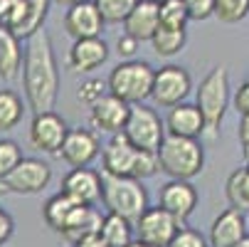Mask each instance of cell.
<instances>
[{
	"instance_id": "cb8c5ba5",
	"label": "cell",
	"mask_w": 249,
	"mask_h": 247,
	"mask_svg": "<svg viewBox=\"0 0 249 247\" xmlns=\"http://www.w3.org/2000/svg\"><path fill=\"white\" fill-rule=\"evenodd\" d=\"M99 235L104 237V242L109 245V247H128L136 240V225L131 220L121 218V215L106 213Z\"/></svg>"
},
{
	"instance_id": "f35d334b",
	"label": "cell",
	"mask_w": 249,
	"mask_h": 247,
	"mask_svg": "<svg viewBox=\"0 0 249 247\" xmlns=\"http://www.w3.org/2000/svg\"><path fill=\"white\" fill-rule=\"evenodd\" d=\"M237 138H239V149H242L244 158H249V114H247V116H239Z\"/></svg>"
},
{
	"instance_id": "8992f818",
	"label": "cell",
	"mask_w": 249,
	"mask_h": 247,
	"mask_svg": "<svg viewBox=\"0 0 249 247\" xmlns=\"http://www.w3.org/2000/svg\"><path fill=\"white\" fill-rule=\"evenodd\" d=\"M126 138L141 151H151L158 153L163 138L168 136L165 131V121L156 114V109L146 107V104H133L126 129H124Z\"/></svg>"
},
{
	"instance_id": "5b68a950",
	"label": "cell",
	"mask_w": 249,
	"mask_h": 247,
	"mask_svg": "<svg viewBox=\"0 0 249 247\" xmlns=\"http://www.w3.org/2000/svg\"><path fill=\"white\" fill-rule=\"evenodd\" d=\"M153 79H156V69L143 62V59H124L119 62L106 84H109V92L119 99H124L126 104H143L151 92H153Z\"/></svg>"
},
{
	"instance_id": "52a82bcc",
	"label": "cell",
	"mask_w": 249,
	"mask_h": 247,
	"mask_svg": "<svg viewBox=\"0 0 249 247\" xmlns=\"http://www.w3.org/2000/svg\"><path fill=\"white\" fill-rule=\"evenodd\" d=\"M193 92V77L185 67L180 64H165L156 69L153 79V92L151 99L163 109H173L178 104H183Z\"/></svg>"
},
{
	"instance_id": "6da1fadb",
	"label": "cell",
	"mask_w": 249,
	"mask_h": 247,
	"mask_svg": "<svg viewBox=\"0 0 249 247\" xmlns=\"http://www.w3.org/2000/svg\"><path fill=\"white\" fill-rule=\"evenodd\" d=\"M22 87L27 96V107L35 114L54 112V104L59 99V67L52 38L45 27L35 32L30 40H25Z\"/></svg>"
},
{
	"instance_id": "7dc6e473",
	"label": "cell",
	"mask_w": 249,
	"mask_h": 247,
	"mask_svg": "<svg viewBox=\"0 0 249 247\" xmlns=\"http://www.w3.org/2000/svg\"><path fill=\"white\" fill-rule=\"evenodd\" d=\"M247 223H249V220H247Z\"/></svg>"
},
{
	"instance_id": "7bdbcfd3",
	"label": "cell",
	"mask_w": 249,
	"mask_h": 247,
	"mask_svg": "<svg viewBox=\"0 0 249 247\" xmlns=\"http://www.w3.org/2000/svg\"><path fill=\"white\" fill-rule=\"evenodd\" d=\"M234 247H249V235H247V237H244L239 245H234Z\"/></svg>"
},
{
	"instance_id": "44dd1931",
	"label": "cell",
	"mask_w": 249,
	"mask_h": 247,
	"mask_svg": "<svg viewBox=\"0 0 249 247\" xmlns=\"http://www.w3.org/2000/svg\"><path fill=\"white\" fill-rule=\"evenodd\" d=\"M22 40L8 27L0 25V79L5 82H15L22 75Z\"/></svg>"
},
{
	"instance_id": "d590c367",
	"label": "cell",
	"mask_w": 249,
	"mask_h": 247,
	"mask_svg": "<svg viewBox=\"0 0 249 247\" xmlns=\"http://www.w3.org/2000/svg\"><path fill=\"white\" fill-rule=\"evenodd\" d=\"M183 3L188 8L190 20H195V22H202L215 15V0H183Z\"/></svg>"
},
{
	"instance_id": "d6986e66",
	"label": "cell",
	"mask_w": 249,
	"mask_h": 247,
	"mask_svg": "<svg viewBox=\"0 0 249 247\" xmlns=\"http://www.w3.org/2000/svg\"><path fill=\"white\" fill-rule=\"evenodd\" d=\"M165 131L170 136H183V138H200L205 136V119L197 109V104H178L168 109L165 116Z\"/></svg>"
},
{
	"instance_id": "9a60e30c",
	"label": "cell",
	"mask_w": 249,
	"mask_h": 247,
	"mask_svg": "<svg viewBox=\"0 0 249 247\" xmlns=\"http://www.w3.org/2000/svg\"><path fill=\"white\" fill-rule=\"evenodd\" d=\"M128 114H131V104H126L124 99H119L109 92L101 101H96L89 109V124H91L94 131L116 136L126 129Z\"/></svg>"
},
{
	"instance_id": "d4e9b609",
	"label": "cell",
	"mask_w": 249,
	"mask_h": 247,
	"mask_svg": "<svg viewBox=\"0 0 249 247\" xmlns=\"http://www.w3.org/2000/svg\"><path fill=\"white\" fill-rule=\"evenodd\" d=\"M185 42H188V32L183 27H165V25H160L156 30L153 40H151L153 52L158 57H175V55H180Z\"/></svg>"
},
{
	"instance_id": "e575fe53",
	"label": "cell",
	"mask_w": 249,
	"mask_h": 247,
	"mask_svg": "<svg viewBox=\"0 0 249 247\" xmlns=\"http://www.w3.org/2000/svg\"><path fill=\"white\" fill-rule=\"evenodd\" d=\"M168 247H210V242H207V237L200 235L197 230L183 225L180 230H178V235L173 237V242H170Z\"/></svg>"
},
{
	"instance_id": "ba28073f",
	"label": "cell",
	"mask_w": 249,
	"mask_h": 247,
	"mask_svg": "<svg viewBox=\"0 0 249 247\" xmlns=\"http://www.w3.org/2000/svg\"><path fill=\"white\" fill-rule=\"evenodd\" d=\"M52 181V168L50 163L40 158H22L3 181V190L18 193V195H35L42 193Z\"/></svg>"
},
{
	"instance_id": "1f68e13d",
	"label": "cell",
	"mask_w": 249,
	"mask_h": 247,
	"mask_svg": "<svg viewBox=\"0 0 249 247\" xmlns=\"http://www.w3.org/2000/svg\"><path fill=\"white\" fill-rule=\"evenodd\" d=\"M188 20H190V15H188V8H185L183 0H168V3L160 5V25L185 30Z\"/></svg>"
},
{
	"instance_id": "d6a6232c",
	"label": "cell",
	"mask_w": 249,
	"mask_h": 247,
	"mask_svg": "<svg viewBox=\"0 0 249 247\" xmlns=\"http://www.w3.org/2000/svg\"><path fill=\"white\" fill-rule=\"evenodd\" d=\"M106 94H109V84L101 79H87L77 87V101L84 104V107H94L96 101H101Z\"/></svg>"
},
{
	"instance_id": "b9f144b4",
	"label": "cell",
	"mask_w": 249,
	"mask_h": 247,
	"mask_svg": "<svg viewBox=\"0 0 249 247\" xmlns=\"http://www.w3.org/2000/svg\"><path fill=\"white\" fill-rule=\"evenodd\" d=\"M54 3H59V5H67V8H72V5H79V3H87V0H54Z\"/></svg>"
},
{
	"instance_id": "2e32d148",
	"label": "cell",
	"mask_w": 249,
	"mask_h": 247,
	"mask_svg": "<svg viewBox=\"0 0 249 247\" xmlns=\"http://www.w3.org/2000/svg\"><path fill=\"white\" fill-rule=\"evenodd\" d=\"M249 235V223L242 210L225 208L210 225V247H234Z\"/></svg>"
},
{
	"instance_id": "30bf717a",
	"label": "cell",
	"mask_w": 249,
	"mask_h": 247,
	"mask_svg": "<svg viewBox=\"0 0 249 247\" xmlns=\"http://www.w3.org/2000/svg\"><path fill=\"white\" fill-rule=\"evenodd\" d=\"M180 228L183 223H178L168 210H163L160 205H153L136 223V240L148 247H168Z\"/></svg>"
},
{
	"instance_id": "ffe728a7",
	"label": "cell",
	"mask_w": 249,
	"mask_h": 247,
	"mask_svg": "<svg viewBox=\"0 0 249 247\" xmlns=\"http://www.w3.org/2000/svg\"><path fill=\"white\" fill-rule=\"evenodd\" d=\"M158 27H160V5L153 3V0H141L124 22V32L136 38L138 42H146V40L151 42Z\"/></svg>"
},
{
	"instance_id": "7c38bea8",
	"label": "cell",
	"mask_w": 249,
	"mask_h": 247,
	"mask_svg": "<svg viewBox=\"0 0 249 247\" xmlns=\"http://www.w3.org/2000/svg\"><path fill=\"white\" fill-rule=\"evenodd\" d=\"M197 203H200V195H197V188L190 181H168L158 190V205L163 210H168V213L183 225L195 213Z\"/></svg>"
},
{
	"instance_id": "4316f807",
	"label": "cell",
	"mask_w": 249,
	"mask_h": 247,
	"mask_svg": "<svg viewBox=\"0 0 249 247\" xmlns=\"http://www.w3.org/2000/svg\"><path fill=\"white\" fill-rule=\"evenodd\" d=\"M50 3H52V0H27V10H25L22 25L15 30V35L20 40H30L35 32L42 30L47 10H50Z\"/></svg>"
},
{
	"instance_id": "603a6c76",
	"label": "cell",
	"mask_w": 249,
	"mask_h": 247,
	"mask_svg": "<svg viewBox=\"0 0 249 247\" xmlns=\"http://www.w3.org/2000/svg\"><path fill=\"white\" fill-rule=\"evenodd\" d=\"M79 205L69 198V195H64L62 190L59 193H54L47 203H45V208H42V218H45V223H47V228H52L54 232H64V228H67V223H69V218H72V213L77 210Z\"/></svg>"
},
{
	"instance_id": "4fadbf2b",
	"label": "cell",
	"mask_w": 249,
	"mask_h": 247,
	"mask_svg": "<svg viewBox=\"0 0 249 247\" xmlns=\"http://www.w3.org/2000/svg\"><path fill=\"white\" fill-rule=\"evenodd\" d=\"M101 153V144H99V136L91 129H69L64 144H62V161L72 168H87L91 166Z\"/></svg>"
},
{
	"instance_id": "8fae6325",
	"label": "cell",
	"mask_w": 249,
	"mask_h": 247,
	"mask_svg": "<svg viewBox=\"0 0 249 247\" xmlns=\"http://www.w3.org/2000/svg\"><path fill=\"white\" fill-rule=\"evenodd\" d=\"M67 133H69V126L57 112L35 114L30 124V144L32 149H37L47 156H59Z\"/></svg>"
},
{
	"instance_id": "f1b7e54d",
	"label": "cell",
	"mask_w": 249,
	"mask_h": 247,
	"mask_svg": "<svg viewBox=\"0 0 249 247\" xmlns=\"http://www.w3.org/2000/svg\"><path fill=\"white\" fill-rule=\"evenodd\" d=\"M141 0H94V5L99 8L101 18L106 25H119L126 22V18L133 13V8Z\"/></svg>"
},
{
	"instance_id": "e0dca14e",
	"label": "cell",
	"mask_w": 249,
	"mask_h": 247,
	"mask_svg": "<svg viewBox=\"0 0 249 247\" xmlns=\"http://www.w3.org/2000/svg\"><path fill=\"white\" fill-rule=\"evenodd\" d=\"M104 25L106 22H104L99 8L94 5V0L72 5V8H67V13H64V30H67L69 38H74V40L101 38Z\"/></svg>"
},
{
	"instance_id": "4dcf8cb0",
	"label": "cell",
	"mask_w": 249,
	"mask_h": 247,
	"mask_svg": "<svg viewBox=\"0 0 249 247\" xmlns=\"http://www.w3.org/2000/svg\"><path fill=\"white\" fill-rule=\"evenodd\" d=\"M25 10H27V0H0V25L15 32L22 25Z\"/></svg>"
},
{
	"instance_id": "5bb4252c",
	"label": "cell",
	"mask_w": 249,
	"mask_h": 247,
	"mask_svg": "<svg viewBox=\"0 0 249 247\" xmlns=\"http://www.w3.org/2000/svg\"><path fill=\"white\" fill-rule=\"evenodd\" d=\"M62 193L77 205H96L104 193V175L94 168H72L62 178Z\"/></svg>"
},
{
	"instance_id": "7a4b0ae2",
	"label": "cell",
	"mask_w": 249,
	"mask_h": 247,
	"mask_svg": "<svg viewBox=\"0 0 249 247\" xmlns=\"http://www.w3.org/2000/svg\"><path fill=\"white\" fill-rule=\"evenodd\" d=\"M195 104L205 119V136L217 138L220 126L225 121V114L232 104V87H230V72L227 67L217 64L202 77L197 92H195Z\"/></svg>"
},
{
	"instance_id": "836d02e7",
	"label": "cell",
	"mask_w": 249,
	"mask_h": 247,
	"mask_svg": "<svg viewBox=\"0 0 249 247\" xmlns=\"http://www.w3.org/2000/svg\"><path fill=\"white\" fill-rule=\"evenodd\" d=\"M22 161V151L13 138H0V181Z\"/></svg>"
},
{
	"instance_id": "484cf974",
	"label": "cell",
	"mask_w": 249,
	"mask_h": 247,
	"mask_svg": "<svg viewBox=\"0 0 249 247\" xmlns=\"http://www.w3.org/2000/svg\"><path fill=\"white\" fill-rule=\"evenodd\" d=\"M225 195L230 200V208L237 210H249V168H237L230 173V178L225 183Z\"/></svg>"
},
{
	"instance_id": "74e56055",
	"label": "cell",
	"mask_w": 249,
	"mask_h": 247,
	"mask_svg": "<svg viewBox=\"0 0 249 247\" xmlns=\"http://www.w3.org/2000/svg\"><path fill=\"white\" fill-rule=\"evenodd\" d=\"M138 40L136 38H131V35H126V32H121L119 38H116V55L119 57H124V59H133V55L138 52Z\"/></svg>"
},
{
	"instance_id": "7402d4cb",
	"label": "cell",
	"mask_w": 249,
	"mask_h": 247,
	"mask_svg": "<svg viewBox=\"0 0 249 247\" xmlns=\"http://www.w3.org/2000/svg\"><path fill=\"white\" fill-rule=\"evenodd\" d=\"M101 223H104V215H101V210L96 205H79L72 213V218H69L62 237L67 242L77 245L79 240H84L89 235H99L101 232Z\"/></svg>"
},
{
	"instance_id": "277c9868",
	"label": "cell",
	"mask_w": 249,
	"mask_h": 247,
	"mask_svg": "<svg viewBox=\"0 0 249 247\" xmlns=\"http://www.w3.org/2000/svg\"><path fill=\"white\" fill-rule=\"evenodd\" d=\"M104 175V193L101 200L106 205V213L121 215L131 220L133 225L141 220V215L151 208L148 205V190L136 178H119V175Z\"/></svg>"
},
{
	"instance_id": "8d00e7d4",
	"label": "cell",
	"mask_w": 249,
	"mask_h": 247,
	"mask_svg": "<svg viewBox=\"0 0 249 247\" xmlns=\"http://www.w3.org/2000/svg\"><path fill=\"white\" fill-rule=\"evenodd\" d=\"M232 107H234V112H237L239 116H247V114H249V79L242 82V84L234 89V94H232Z\"/></svg>"
},
{
	"instance_id": "9c48e42d",
	"label": "cell",
	"mask_w": 249,
	"mask_h": 247,
	"mask_svg": "<svg viewBox=\"0 0 249 247\" xmlns=\"http://www.w3.org/2000/svg\"><path fill=\"white\" fill-rule=\"evenodd\" d=\"M141 156H143V151L136 149L131 141L126 138V133L121 131V133L111 136L106 146H101L104 173L106 175H119V178H136Z\"/></svg>"
},
{
	"instance_id": "ac0fdd59",
	"label": "cell",
	"mask_w": 249,
	"mask_h": 247,
	"mask_svg": "<svg viewBox=\"0 0 249 247\" xmlns=\"http://www.w3.org/2000/svg\"><path fill=\"white\" fill-rule=\"evenodd\" d=\"M109 59V45L101 38H87V40H74L72 50L67 55V69L77 75H89L99 69Z\"/></svg>"
},
{
	"instance_id": "f546056e",
	"label": "cell",
	"mask_w": 249,
	"mask_h": 247,
	"mask_svg": "<svg viewBox=\"0 0 249 247\" xmlns=\"http://www.w3.org/2000/svg\"><path fill=\"white\" fill-rule=\"evenodd\" d=\"M249 15V0H215V18L220 22L234 25Z\"/></svg>"
},
{
	"instance_id": "83f0119b",
	"label": "cell",
	"mask_w": 249,
	"mask_h": 247,
	"mask_svg": "<svg viewBox=\"0 0 249 247\" xmlns=\"http://www.w3.org/2000/svg\"><path fill=\"white\" fill-rule=\"evenodd\" d=\"M25 116V104L13 89H0V131L15 129Z\"/></svg>"
},
{
	"instance_id": "ee69618b",
	"label": "cell",
	"mask_w": 249,
	"mask_h": 247,
	"mask_svg": "<svg viewBox=\"0 0 249 247\" xmlns=\"http://www.w3.org/2000/svg\"><path fill=\"white\" fill-rule=\"evenodd\" d=\"M128 247H148V245H143V242H138V240H133V242H131Z\"/></svg>"
},
{
	"instance_id": "f6af8a7d",
	"label": "cell",
	"mask_w": 249,
	"mask_h": 247,
	"mask_svg": "<svg viewBox=\"0 0 249 247\" xmlns=\"http://www.w3.org/2000/svg\"><path fill=\"white\" fill-rule=\"evenodd\" d=\"M153 3H158V5H163V3H168V0H153Z\"/></svg>"
},
{
	"instance_id": "60d3db41",
	"label": "cell",
	"mask_w": 249,
	"mask_h": 247,
	"mask_svg": "<svg viewBox=\"0 0 249 247\" xmlns=\"http://www.w3.org/2000/svg\"><path fill=\"white\" fill-rule=\"evenodd\" d=\"M74 247H109V245L104 242V237H101V235H89V237L79 240Z\"/></svg>"
},
{
	"instance_id": "bcb514c9",
	"label": "cell",
	"mask_w": 249,
	"mask_h": 247,
	"mask_svg": "<svg viewBox=\"0 0 249 247\" xmlns=\"http://www.w3.org/2000/svg\"><path fill=\"white\" fill-rule=\"evenodd\" d=\"M247 168H249V158H247Z\"/></svg>"
},
{
	"instance_id": "ab89813d",
	"label": "cell",
	"mask_w": 249,
	"mask_h": 247,
	"mask_svg": "<svg viewBox=\"0 0 249 247\" xmlns=\"http://www.w3.org/2000/svg\"><path fill=\"white\" fill-rule=\"evenodd\" d=\"M13 230H15V223H13L10 213H5V210L0 208V247L13 237Z\"/></svg>"
},
{
	"instance_id": "3957f363",
	"label": "cell",
	"mask_w": 249,
	"mask_h": 247,
	"mask_svg": "<svg viewBox=\"0 0 249 247\" xmlns=\"http://www.w3.org/2000/svg\"><path fill=\"white\" fill-rule=\"evenodd\" d=\"M158 166L170 181H193L205 168V149L200 138L165 136L158 149Z\"/></svg>"
}]
</instances>
